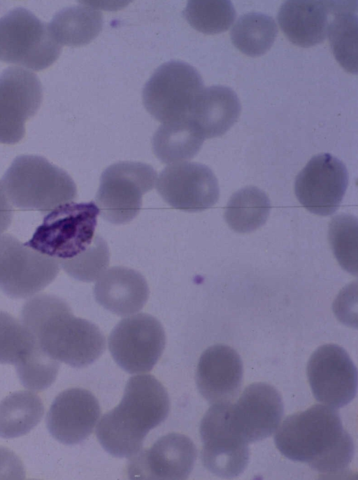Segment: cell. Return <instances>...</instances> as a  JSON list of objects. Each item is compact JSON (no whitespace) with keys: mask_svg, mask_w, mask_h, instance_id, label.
I'll use <instances>...</instances> for the list:
<instances>
[{"mask_svg":"<svg viewBox=\"0 0 358 480\" xmlns=\"http://www.w3.org/2000/svg\"><path fill=\"white\" fill-rule=\"evenodd\" d=\"M354 1H329L332 18L327 35L332 52L347 71L357 73V14Z\"/></svg>","mask_w":358,"mask_h":480,"instance_id":"24","label":"cell"},{"mask_svg":"<svg viewBox=\"0 0 358 480\" xmlns=\"http://www.w3.org/2000/svg\"><path fill=\"white\" fill-rule=\"evenodd\" d=\"M328 238L340 265L349 273L357 274V218L343 213L334 216L329 225Z\"/></svg>","mask_w":358,"mask_h":480,"instance_id":"30","label":"cell"},{"mask_svg":"<svg viewBox=\"0 0 358 480\" xmlns=\"http://www.w3.org/2000/svg\"><path fill=\"white\" fill-rule=\"evenodd\" d=\"M15 366L21 383L33 390H42L51 386L59 369V362L45 353L36 343Z\"/></svg>","mask_w":358,"mask_h":480,"instance_id":"32","label":"cell"},{"mask_svg":"<svg viewBox=\"0 0 358 480\" xmlns=\"http://www.w3.org/2000/svg\"><path fill=\"white\" fill-rule=\"evenodd\" d=\"M13 219V207L0 181V236L8 229Z\"/></svg>","mask_w":358,"mask_h":480,"instance_id":"34","label":"cell"},{"mask_svg":"<svg viewBox=\"0 0 358 480\" xmlns=\"http://www.w3.org/2000/svg\"><path fill=\"white\" fill-rule=\"evenodd\" d=\"M110 251L106 241L99 234L83 252L68 260H59L63 270L75 279L92 282L108 269Z\"/></svg>","mask_w":358,"mask_h":480,"instance_id":"31","label":"cell"},{"mask_svg":"<svg viewBox=\"0 0 358 480\" xmlns=\"http://www.w3.org/2000/svg\"><path fill=\"white\" fill-rule=\"evenodd\" d=\"M1 182L13 206L43 214L73 202L77 197L76 185L71 177L38 155L17 157Z\"/></svg>","mask_w":358,"mask_h":480,"instance_id":"4","label":"cell"},{"mask_svg":"<svg viewBox=\"0 0 358 480\" xmlns=\"http://www.w3.org/2000/svg\"><path fill=\"white\" fill-rule=\"evenodd\" d=\"M243 374L238 353L229 346L215 344L201 354L196 383L201 395L210 403L230 402L240 390Z\"/></svg>","mask_w":358,"mask_h":480,"instance_id":"19","label":"cell"},{"mask_svg":"<svg viewBox=\"0 0 358 480\" xmlns=\"http://www.w3.org/2000/svg\"><path fill=\"white\" fill-rule=\"evenodd\" d=\"M94 294L103 308L117 316H127L143 309L149 297V288L140 272L114 266L96 279Z\"/></svg>","mask_w":358,"mask_h":480,"instance_id":"20","label":"cell"},{"mask_svg":"<svg viewBox=\"0 0 358 480\" xmlns=\"http://www.w3.org/2000/svg\"><path fill=\"white\" fill-rule=\"evenodd\" d=\"M157 180V171L145 163L123 161L108 167L95 197L101 217L116 225L132 220L141 210L143 195Z\"/></svg>","mask_w":358,"mask_h":480,"instance_id":"8","label":"cell"},{"mask_svg":"<svg viewBox=\"0 0 358 480\" xmlns=\"http://www.w3.org/2000/svg\"><path fill=\"white\" fill-rule=\"evenodd\" d=\"M44 406L41 397L31 391L10 394L0 402V437H17L28 433L41 420Z\"/></svg>","mask_w":358,"mask_h":480,"instance_id":"26","label":"cell"},{"mask_svg":"<svg viewBox=\"0 0 358 480\" xmlns=\"http://www.w3.org/2000/svg\"><path fill=\"white\" fill-rule=\"evenodd\" d=\"M43 88L37 76L9 67L0 76V143L15 144L25 134V122L38 110Z\"/></svg>","mask_w":358,"mask_h":480,"instance_id":"14","label":"cell"},{"mask_svg":"<svg viewBox=\"0 0 358 480\" xmlns=\"http://www.w3.org/2000/svg\"><path fill=\"white\" fill-rule=\"evenodd\" d=\"M196 458V449L187 436L170 433L130 458L127 473L133 479H185Z\"/></svg>","mask_w":358,"mask_h":480,"instance_id":"17","label":"cell"},{"mask_svg":"<svg viewBox=\"0 0 358 480\" xmlns=\"http://www.w3.org/2000/svg\"><path fill=\"white\" fill-rule=\"evenodd\" d=\"M241 104L229 87L214 85L204 88L194 106L189 119L205 139L226 133L238 120Z\"/></svg>","mask_w":358,"mask_h":480,"instance_id":"22","label":"cell"},{"mask_svg":"<svg viewBox=\"0 0 358 480\" xmlns=\"http://www.w3.org/2000/svg\"><path fill=\"white\" fill-rule=\"evenodd\" d=\"M330 13L329 1H286L280 6L277 18L292 43L308 48L325 39Z\"/></svg>","mask_w":358,"mask_h":480,"instance_id":"21","label":"cell"},{"mask_svg":"<svg viewBox=\"0 0 358 480\" xmlns=\"http://www.w3.org/2000/svg\"><path fill=\"white\" fill-rule=\"evenodd\" d=\"M61 48L48 24L24 8L0 17L1 61L40 71L57 59Z\"/></svg>","mask_w":358,"mask_h":480,"instance_id":"6","label":"cell"},{"mask_svg":"<svg viewBox=\"0 0 358 480\" xmlns=\"http://www.w3.org/2000/svg\"><path fill=\"white\" fill-rule=\"evenodd\" d=\"M156 188L169 205L188 212L212 207L220 195L215 175L209 167L198 162L169 164L157 178Z\"/></svg>","mask_w":358,"mask_h":480,"instance_id":"13","label":"cell"},{"mask_svg":"<svg viewBox=\"0 0 358 480\" xmlns=\"http://www.w3.org/2000/svg\"><path fill=\"white\" fill-rule=\"evenodd\" d=\"M169 409L167 391L155 376H133L120 404L101 418L96 437L112 456L131 457L140 451L148 432L166 418Z\"/></svg>","mask_w":358,"mask_h":480,"instance_id":"3","label":"cell"},{"mask_svg":"<svg viewBox=\"0 0 358 480\" xmlns=\"http://www.w3.org/2000/svg\"><path fill=\"white\" fill-rule=\"evenodd\" d=\"M35 345V340L21 320L0 311L1 364L15 365Z\"/></svg>","mask_w":358,"mask_h":480,"instance_id":"33","label":"cell"},{"mask_svg":"<svg viewBox=\"0 0 358 480\" xmlns=\"http://www.w3.org/2000/svg\"><path fill=\"white\" fill-rule=\"evenodd\" d=\"M283 415L278 391L266 383H254L245 388L236 404H229L228 416L235 433L248 444L271 435Z\"/></svg>","mask_w":358,"mask_h":480,"instance_id":"16","label":"cell"},{"mask_svg":"<svg viewBox=\"0 0 358 480\" xmlns=\"http://www.w3.org/2000/svg\"><path fill=\"white\" fill-rule=\"evenodd\" d=\"M21 322L38 346L58 362L81 368L104 352L106 339L93 323L76 317L68 303L53 295L39 294L23 305Z\"/></svg>","mask_w":358,"mask_h":480,"instance_id":"1","label":"cell"},{"mask_svg":"<svg viewBox=\"0 0 358 480\" xmlns=\"http://www.w3.org/2000/svg\"><path fill=\"white\" fill-rule=\"evenodd\" d=\"M204 89L201 76L190 64L171 60L159 66L145 83L146 110L162 123L189 118Z\"/></svg>","mask_w":358,"mask_h":480,"instance_id":"7","label":"cell"},{"mask_svg":"<svg viewBox=\"0 0 358 480\" xmlns=\"http://www.w3.org/2000/svg\"><path fill=\"white\" fill-rule=\"evenodd\" d=\"M307 376L315 398L331 407H342L357 394V367L338 345L320 346L307 365Z\"/></svg>","mask_w":358,"mask_h":480,"instance_id":"12","label":"cell"},{"mask_svg":"<svg viewBox=\"0 0 358 480\" xmlns=\"http://www.w3.org/2000/svg\"><path fill=\"white\" fill-rule=\"evenodd\" d=\"M205 138L189 118L164 122L152 139L156 157L164 164L185 162L200 150Z\"/></svg>","mask_w":358,"mask_h":480,"instance_id":"23","label":"cell"},{"mask_svg":"<svg viewBox=\"0 0 358 480\" xmlns=\"http://www.w3.org/2000/svg\"><path fill=\"white\" fill-rule=\"evenodd\" d=\"M229 404H213L199 428L203 465L211 473L226 478L242 473L249 460L248 443L235 433L229 423Z\"/></svg>","mask_w":358,"mask_h":480,"instance_id":"11","label":"cell"},{"mask_svg":"<svg viewBox=\"0 0 358 480\" xmlns=\"http://www.w3.org/2000/svg\"><path fill=\"white\" fill-rule=\"evenodd\" d=\"M99 214L93 201L63 204L45 215L24 243L58 261L73 258L91 244Z\"/></svg>","mask_w":358,"mask_h":480,"instance_id":"5","label":"cell"},{"mask_svg":"<svg viewBox=\"0 0 358 480\" xmlns=\"http://www.w3.org/2000/svg\"><path fill=\"white\" fill-rule=\"evenodd\" d=\"M166 334L161 323L144 313L120 320L108 337V348L116 363L130 374L150 371L162 356Z\"/></svg>","mask_w":358,"mask_h":480,"instance_id":"10","label":"cell"},{"mask_svg":"<svg viewBox=\"0 0 358 480\" xmlns=\"http://www.w3.org/2000/svg\"><path fill=\"white\" fill-rule=\"evenodd\" d=\"M59 261L22 243L14 236H0V289L12 298L34 296L52 283Z\"/></svg>","mask_w":358,"mask_h":480,"instance_id":"9","label":"cell"},{"mask_svg":"<svg viewBox=\"0 0 358 480\" xmlns=\"http://www.w3.org/2000/svg\"><path fill=\"white\" fill-rule=\"evenodd\" d=\"M100 414L99 401L90 391L69 388L52 402L46 417L47 428L59 442L78 444L91 435Z\"/></svg>","mask_w":358,"mask_h":480,"instance_id":"18","label":"cell"},{"mask_svg":"<svg viewBox=\"0 0 358 480\" xmlns=\"http://www.w3.org/2000/svg\"><path fill=\"white\" fill-rule=\"evenodd\" d=\"M278 34L274 20L262 13L242 15L234 25L231 38L234 46L243 54L257 57L266 53Z\"/></svg>","mask_w":358,"mask_h":480,"instance_id":"28","label":"cell"},{"mask_svg":"<svg viewBox=\"0 0 358 480\" xmlns=\"http://www.w3.org/2000/svg\"><path fill=\"white\" fill-rule=\"evenodd\" d=\"M271 202L262 190L248 186L238 190L230 197L224 211L228 225L240 233L255 230L266 221Z\"/></svg>","mask_w":358,"mask_h":480,"instance_id":"27","label":"cell"},{"mask_svg":"<svg viewBox=\"0 0 358 480\" xmlns=\"http://www.w3.org/2000/svg\"><path fill=\"white\" fill-rule=\"evenodd\" d=\"M274 440L287 458L325 474L346 470L355 451L353 440L344 430L338 412L322 404L288 416Z\"/></svg>","mask_w":358,"mask_h":480,"instance_id":"2","label":"cell"},{"mask_svg":"<svg viewBox=\"0 0 358 480\" xmlns=\"http://www.w3.org/2000/svg\"><path fill=\"white\" fill-rule=\"evenodd\" d=\"M103 17L94 7L79 5L57 12L48 24L49 29L62 45L80 46L89 43L100 33Z\"/></svg>","mask_w":358,"mask_h":480,"instance_id":"25","label":"cell"},{"mask_svg":"<svg viewBox=\"0 0 358 480\" xmlns=\"http://www.w3.org/2000/svg\"><path fill=\"white\" fill-rule=\"evenodd\" d=\"M188 23L196 30L206 34L227 31L236 18V10L228 0L189 1L183 10Z\"/></svg>","mask_w":358,"mask_h":480,"instance_id":"29","label":"cell"},{"mask_svg":"<svg viewBox=\"0 0 358 480\" xmlns=\"http://www.w3.org/2000/svg\"><path fill=\"white\" fill-rule=\"evenodd\" d=\"M345 164L329 153L313 157L297 175L294 192L308 211L320 216L334 213L339 207L348 184Z\"/></svg>","mask_w":358,"mask_h":480,"instance_id":"15","label":"cell"}]
</instances>
